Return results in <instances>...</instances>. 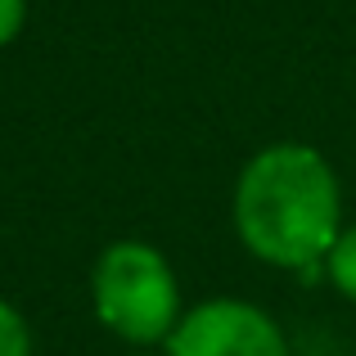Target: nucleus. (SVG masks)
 Listing matches in <instances>:
<instances>
[{"label":"nucleus","instance_id":"nucleus-5","mask_svg":"<svg viewBox=\"0 0 356 356\" xmlns=\"http://www.w3.org/2000/svg\"><path fill=\"white\" fill-rule=\"evenodd\" d=\"M0 356H32V330L5 298H0Z\"/></svg>","mask_w":356,"mask_h":356},{"label":"nucleus","instance_id":"nucleus-7","mask_svg":"<svg viewBox=\"0 0 356 356\" xmlns=\"http://www.w3.org/2000/svg\"><path fill=\"white\" fill-rule=\"evenodd\" d=\"M131 356H154V352H131Z\"/></svg>","mask_w":356,"mask_h":356},{"label":"nucleus","instance_id":"nucleus-3","mask_svg":"<svg viewBox=\"0 0 356 356\" xmlns=\"http://www.w3.org/2000/svg\"><path fill=\"white\" fill-rule=\"evenodd\" d=\"M167 356H289V339L261 307L239 298H212L176 321Z\"/></svg>","mask_w":356,"mask_h":356},{"label":"nucleus","instance_id":"nucleus-2","mask_svg":"<svg viewBox=\"0 0 356 356\" xmlns=\"http://www.w3.org/2000/svg\"><path fill=\"white\" fill-rule=\"evenodd\" d=\"M90 298H95V316L104 330L118 339L149 348L176 330L181 321V284H176L172 266L158 248L140 239L108 243L95 261L90 275Z\"/></svg>","mask_w":356,"mask_h":356},{"label":"nucleus","instance_id":"nucleus-1","mask_svg":"<svg viewBox=\"0 0 356 356\" xmlns=\"http://www.w3.org/2000/svg\"><path fill=\"white\" fill-rule=\"evenodd\" d=\"M235 226L252 257L302 270L339 243V181L312 145H270L239 172Z\"/></svg>","mask_w":356,"mask_h":356},{"label":"nucleus","instance_id":"nucleus-4","mask_svg":"<svg viewBox=\"0 0 356 356\" xmlns=\"http://www.w3.org/2000/svg\"><path fill=\"white\" fill-rule=\"evenodd\" d=\"M325 270H330L334 289H339V293H348L352 302H356V226L339 235V243H334L330 257H325Z\"/></svg>","mask_w":356,"mask_h":356},{"label":"nucleus","instance_id":"nucleus-6","mask_svg":"<svg viewBox=\"0 0 356 356\" xmlns=\"http://www.w3.org/2000/svg\"><path fill=\"white\" fill-rule=\"evenodd\" d=\"M23 14H27L23 0H0V45H9V41L18 36V27H23Z\"/></svg>","mask_w":356,"mask_h":356}]
</instances>
